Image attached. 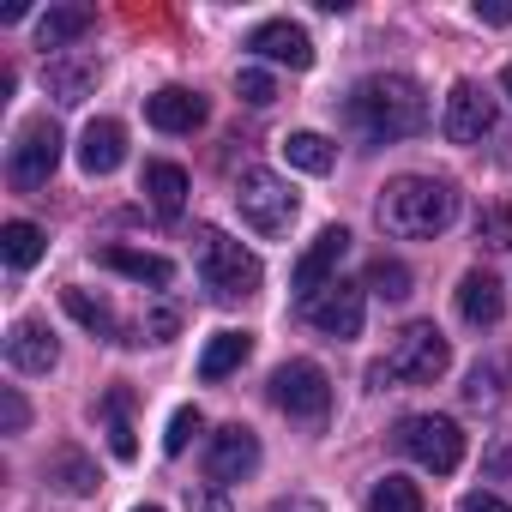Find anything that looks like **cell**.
<instances>
[{
  "label": "cell",
  "instance_id": "6da1fadb",
  "mask_svg": "<svg viewBox=\"0 0 512 512\" xmlns=\"http://www.w3.org/2000/svg\"><path fill=\"white\" fill-rule=\"evenodd\" d=\"M344 121L368 139V145H398V139H416L428 127V97L416 79L404 73H374L362 79L350 97H344Z\"/></svg>",
  "mask_w": 512,
  "mask_h": 512
},
{
  "label": "cell",
  "instance_id": "7a4b0ae2",
  "mask_svg": "<svg viewBox=\"0 0 512 512\" xmlns=\"http://www.w3.org/2000/svg\"><path fill=\"white\" fill-rule=\"evenodd\" d=\"M458 217V187L434 175H398L380 193V229L398 241H434Z\"/></svg>",
  "mask_w": 512,
  "mask_h": 512
},
{
  "label": "cell",
  "instance_id": "3957f363",
  "mask_svg": "<svg viewBox=\"0 0 512 512\" xmlns=\"http://www.w3.org/2000/svg\"><path fill=\"white\" fill-rule=\"evenodd\" d=\"M446 368H452V344H446V332H440L434 320H416V326H404V332L392 338L386 362H374L368 380H374V386H386V380H398V386H434Z\"/></svg>",
  "mask_w": 512,
  "mask_h": 512
},
{
  "label": "cell",
  "instance_id": "277c9868",
  "mask_svg": "<svg viewBox=\"0 0 512 512\" xmlns=\"http://www.w3.org/2000/svg\"><path fill=\"white\" fill-rule=\"evenodd\" d=\"M193 260H199V278L211 284V296L235 302V296H253L266 284V266H260V253H247L241 241H229L223 229H199L193 235Z\"/></svg>",
  "mask_w": 512,
  "mask_h": 512
},
{
  "label": "cell",
  "instance_id": "5b68a950",
  "mask_svg": "<svg viewBox=\"0 0 512 512\" xmlns=\"http://www.w3.org/2000/svg\"><path fill=\"white\" fill-rule=\"evenodd\" d=\"M235 211H241V223H247L253 235L272 241V235H290L302 199H296V187H290L278 169H241V181H235Z\"/></svg>",
  "mask_w": 512,
  "mask_h": 512
},
{
  "label": "cell",
  "instance_id": "8992f818",
  "mask_svg": "<svg viewBox=\"0 0 512 512\" xmlns=\"http://www.w3.org/2000/svg\"><path fill=\"white\" fill-rule=\"evenodd\" d=\"M392 440H398L404 458H416V464L434 470V476H452V470L464 464V428H458L452 416H404Z\"/></svg>",
  "mask_w": 512,
  "mask_h": 512
},
{
  "label": "cell",
  "instance_id": "52a82bcc",
  "mask_svg": "<svg viewBox=\"0 0 512 512\" xmlns=\"http://www.w3.org/2000/svg\"><path fill=\"white\" fill-rule=\"evenodd\" d=\"M272 404L290 416V422H326L332 410V380L320 362H284L272 374Z\"/></svg>",
  "mask_w": 512,
  "mask_h": 512
},
{
  "label": "cell",
  "instance_id": "ba28073f",
  "mask_svg": "<svg viewBox=\"0 0 512 512\" xmlns=\"http://www.w3.org/2000/svg\"><path fill=\"white\" fill-rule=\"evenodd\" d=\"M61 127L55 121H31L19 139H13V151H7V175H13V187H49V175H55V163H61Z\"/></svg>",
  "mask_w": 512,
  "mask_h": 512
},
{
  "label": "cell",
  "instance_id": "9c48e42d",
  "mask_svg": "<svg viewBox=\"0 0 512 512\" xmlns=\"http://www.w3.org/2000/svg\"><path fill=\"white\" fill-rule=\"evenodd\" d=\"M440 133H446L452 145H476V139H488V133H494V97H488L476 79H458V85L446 91Z\"/></svg>",
  "mask_w": 512,
  "mask_h": 512
},
{
  "label": "cell",
  "instance_id": "30bf717a",
  "mask_svg": "<svg viewBox=\"0 0 512 512\" xmlns=\"http://www.w3.org/2000/svg\"><path fill=\"white\" fill-rule=\"evenodd\" d=\"M362 314H368V290H362V284H326V290L308 302L314 332H326V338H338V344L362 338Z\"/></svg>",
  "mask_w": 512,
  "mask_h": 512
},
{
  "label": "cell",
  "instance_id": "8fae6325",
  "mask_svg": "<svg viewBox=\"0 0 512 512\" xmlns=\"http://www.w3.org/2000/svg\"><path fill=\"white\" fill-rule=\"evenodd\" d=\"M253 470H260V440H253V428H241V422L217 428L211 446H205V476H211L217 488H229V482H241V476H253Z\"/></svg>",
  "mask_w": 512,
  "mask_h": 512
},
{
  "label": "cell",
  "instance_id": "7c38bea8",
  "mask_svg": "<svg viewBox=\"0 0 512 512\" xmlns=\"http://www.w3.org/2000/svg\"><path fill=\"white\" fill-rule=\"evenodd\" d=\"M344 253H350V229H344V223H332V229H320V235H314V247L296 260V296H302V302H314L326 284H338L332 272H338Z\"/></svg>",
  "mask_w": 512,
  "mask_h": 512
},
{
  "label": "cell",
  "instance_id": "4fadbf2b",
  "mask_svg": "<svg viewBox=\"0 0 512 512\" xmlns=\"http://www.w3.org/2000/svg\"><path fill=\"white\" fill-rule=\"evenodd\" d=\"M247 49L260 55V61L290 67V73H308V67H314V37H308L302 25H290V19H266V25H253Z\"/></svg>",
  "mask_w": 512,
  "mask_h": 512
},
{
  "label": "cell",
  "instance_id": "5bb4252c",
  "mask_svg": "<svg viewBox=\"0 0 512 512\" xmlns=\"http://www.w3.org/2000/svg\"><path fill=\"white\" fill-rule=\"evenodd\" d=\"M205 115H211L205 97L187 91V85H163V91L145 97V121L163 127V133H193V127H205Z\"/></svg>",
  "mask_w": 512,
  "mask_h": 512
},
{
  "label": "cell",
  "instance_id": "9a60e30c",
  "mask_svg": "<svg viewBox=\"0 0 512 512\" xmlns=\"http://www.w3.org/2000/svg\"><path fill=\"white\" fill-rule=\"evenodd\" d=\"M127 163V127L121 121H91L85 133H79V169L85 175H115Z\"/></svg>",
  "mask_w": 512,
  "mask_h": 512
},
{
  "label": "cell",
  "instance_id": "2e32d148",
  "mask_svg": "<svg viewBox=\"0 0 512 512\" xmlns=\"http://www.w3.org/2000/svg\"><path fill=\"white\" fill-rule=\"evenodd\" d=\"M7 362H13L19 374H49V368L61 362V344H55V332H49L43 320H19V326L7 332Z\"/></svg>",
  "mask_w": 512,
  "mask_h": 512
},
{
  "label": "cell",
  "instance_id": "e0dca14e",
  "mask_svg": "<svg viewBox=\"0 0 512 512\" xmlns=\"http://www.w3.org/2000/svg\"><path fill=\"white\" fill-rule=\"evenodd\" d=\"M500 314H506L500 278H488V272H464V278H458V320L482 332V326H500Z\"/></svg>",
  "mask_w": 512,
  "mask_h": 512
},
{
  "label": "cell",
  "instance_id": "ac0fdd59",
  "mask_svg": "<svg viewBox=\"0 0 512 512\" xmlns=\"http://www.w3.org/2000/svg\"><path fill=\"white\" fill-rule=\"evenodd\" d=\"M91 25H97V13H91V7H49V13L37 19V49L55 61V55H61L67 43H79Z\"/></svg>",
  "mask_w": 512,
  "mask_h": 512
},
{
  "label": "cell",
  "instance_id": "d6986e66",
  "mask_svg": "<svg viewBox=\"0 0 512 512\" xmlns=\"http://www.w3.org/2000/svg\"><path fill=\"white\" fill-rule=\"evenodd\" d=\"M103 266L133 278V284H151V290H169V278H175V266L163 260V253H139V247H121V241L103 247Z\"/></svg>",
  "mask_w": 512,
  "mask_h": 512
},
{
  "label": "cell",
  "instance_id": "ffe728a7",
  "mask_svg": "<svg viewBox=\"0 0 512 512\" xmlns=\"http://www.w3.org/2000/svg\"><path fill=\"white\" fill-rule=\"evenodd\" d=\"M145 199L157 217H181L187 211V169L181 163H145Z\"/></svg>",
  "mask_w": 512,
  "mask_h": 512
},
{
  "label": "cell",
  "instance_id": "44dd1931",
  "mask_svg": "<svg viewBox=\"0 0 512 512\" xmlns=\"http://www.w3.org/2000/svg\"><path fill=\"white\" fill-rule=\"evenodd\" d=\"M43 79H49V97L55 103H85L91 97V85H97V61H67V55H55L49 67H43Z\"/></svg>",
  "mask_w": 512,
  "mask_h": 512
},
{
  "label": "cell",
  "instance_id": "7402d4cb",
  "mask_svg": "<svg viewBox=\"0 0 512 512\" xmlns=\"http://www.w3.org/2000/svg\"><path fill=\"white\" fill-rule=\"evenodd\" d=\"M247 356H253V338L247 332H217L205 344V356H199V380H229Z\"/></svg>",
  "mask_w": 512,
  "mask_h": 512
},
{
  "label": "cell",
  "instance_id": "603a6c76",
  "mask_svg": "<svg viewBox=\"0 0 512 512\" xmlns=\"http://www.w3.org/2000/svg\"><path fill=\"white\" fill-rule=\"evenodd\" d=\"M284 157H290V169H302V175H332V169H338V145H332L326 133H290V139H284Z\"/></svg>",
  "mask_w": 512,
  "mask_h": 512
},
{
  "label": "cell",
  "instance_id": "cb8c5ba5",
  "mask_svg": "<svg viewBox=\"0 0 512 512\" xmlns=\"http://www.w3.org/2000/svg\"><path fill=\"white\" fill-rule=\"evenodd\" d=\"M43 247H49V241H43V229H37V223H25V217H13L7 229H0V253H7V266H13V272H31V266L43 260Z\"/></svg>",
  "mask_w": 512,
  "mask_h": 512
},
{
  "label": "cell",
  "instance_id": "d4e9b609",
  "mask_svg": "<svg viewBox=\"0 0 512 512\" xmlns=\"http://www.w3.org/2000/svg\"><path fill=\"white\" fill-rule=\"evenodd\" d=\"M61 308H67L85 332H97V338H121V326H115L109 302H97V296H91V290H79V284H67V290H61Z\"/></svg>",
  "mask_w": 512,
  "mask_h": 512
},
{
  "label": "cell",
  "instance_id": "484cf974",
  "mask_svg": "<svg viewBox=\"0 0 512 512\" xmlns=\"http://www.w3.org/2000/svg\"><path fill=\"white\" fill-rule=\"evenodd\" d=\"M49 482H55L61 494H97V464H91L85 452H73V446H67V452H55V458H49Z\"/></svg>",
  "mask_w": 512,
  "mask_h": 512
},
{
  "label": "cell",
  "instance_id": "4316f807",
  "mask_svg": "<svg viewBox=\"0 0 512 512\" xmlns=\"http://www.w3.org/2000/svg\"><path fill=\"white\" fill-rule=\"evenodd\" d=\"M500 386H506V368H500V362H476V368L464 374V404H470V410H494V404L506 398Z\"/></svg>",
  "mask_w": 512,
  "mask_h": 512
},
{
  "label": "cell",
  "instance_id": "83f0119b",
  "mask_svg": "<svg viewBox=\"0 0 512 512\" xmlns=\"http://www.w3.org/2000/svg\"><path fill=\"white\" fill-rule=\"evenodd\" d=\"M368 512H422V488L410 476H380L368 494Z\"/></svg>",
  "mask_w": 512,
  "mask_h": 512
},
{
  "label": "cell",
  "instance_id": "f1b7e54d",
  "mask_svg": "<svg viewBox=\"0 0 512 512\" xmlns=\"http://www.w3.org/2000/svg\"><path fill=\"white\" fill-rule=\"evenodd\" d=\"M476 241H482L488 253H506V247H512V205H506V199H494V205L476 211Z\"/></svg>",
  "mask_w": 512,
  "mask_h": 512
},
{
  "label": "cell",
  "instance_id": "f546056e",
  "mask_svg": "<svg viewBox=\"0 0 512 512\" xmlns=\"http://www.w3.org/2000/svg\"><path fill=\"white\" fill-rule=\"evenodd\" d=\"M103 410H109V452H115L121 464H133V458H139V440H133V422L121 416V410H127V398L115 392V398H109Z\"/></svg>",
  "mask_w": 512,
  "mask_h": 512
},
{
  "label": "cell",
  "instance_id": "4dcf8cb0",
  "mask_svg": "<svg viewBox=\"0 0 512 512\" xmlns=\"http://www.w3.org/2000/svg\"><path fill=\"white\" fill-rule=\"evenodd\" d=\"M368 290L386 296V302H404V296H410V272H404L398 260H374V266H368Z\"/></svg>",
  "mask_w": 512,
  "mask_h": 512
},
{
  "label": "cell",
  "instance_id": "1f68e13d",
  "mask_svg": "<svg viewBox=\"0 0 512 512\" xmlns=\"http://www.w3.org/2000/svg\"><path fill=\"white\" fill-rule=\"evenodd\" d=\"M235 91H241V103H253V109H272V103H278V85H272V73H260V67H241V73H235Z\"/></svg>",
  "mask_w": 512,
  "mask_h": 512
},
{
  "label": "cell",
  "instance_id": "d6a6232c",
  "mask_svg": "<svg viewBox=\"0 0 512 512\" xmlns=\"http://www.w3.org/2000/svg\"><path fill=\"white\" fill-rule=\"evenodd\" d=\"M199 428H205V416H199L193 404H181V410L169 416V434H163V452H169V458H181V452H187V440H193Z\"/></svg>",
  "mask_w": 512,
  "mask_h": 512
},
{
  "label": "cell",
  "instance_id": "836d02e7",
  "mask_svg": "<svg viewBox=\"0 0 512 512\" xmlns=\"http://www.w3.org/2000/svg\"><path fill=\"white\" fill-rule=\"evenodd\" d=\"M187 512H235V506L217 482H205V488H187Z\"/></svg>",
  "mask_w": 512,
  "mask_h": 512
},
{
  "label": "cell",
  "instance_id": "e575fe53",
  "mask_svg": "<svg viewBox=\"0 0 512 512\" xmlns=\"http://www.w3.org/2000/svg\"><path fill=\"white\" fill-rule=\"evenodd\" d=\"M0 422H7V434H25V422H31V404L7 386V398H0Z\"/></svg>",
  "mask_w": 512,
  "mask_h": 512
},
{
  "label": "cell",
  "instance_id": "d590c367",
  "mask_svg": "<svg viewBox=\"0 0 512 512\" xmlns=\"http://www.w3.org/2000/svg\"><path fill=\"white\" fill-rule=\"evenodd\" d=\"M175 326H181V314H175V308H157V314L145 320V332H151V344H169V338H175Z\"/></svg>",
  "mask_w": 512,
  "mask_h": 512
},
{
  "label": "cell",
  "instance_id": "8d00e7d4",
  "mask_svg": "<svg viewBox=\"0 0 512 512\" xmlns=\"http://www.w3.org/2000/svg\"><path fill=\"white\" fill-rule=\"evenodd\" d=\"M458 512H512V506H506L500 494H488V488H476V494H464V500H458Z\"/></svg>",
  "mask_w": 512,
  "mask_h": 512
},
{
  "label": "cell",
  "instance_id": "74e56055",
  "mask_svg": "<svg viewBox=\"0 0 512 512\" xmlns=\"http://www.w3.org/2000/svg\"><path fill=\"white\" fill-rule=\"evenodd\" d=\"M476 19L482 25H512V0H476Z\"/></svg>",
  "mask_w": 512,
  "mask_h": 512
},
{
  "label": "cell",
  "instance_id": "f35d334b",
  "mask_svg": "<svg viewBox=\"0 0 512 512\" xmlns=\"http://www.w3.org/2000/svg\"><path fill=\"white\" fill-rule=\"evenodd\" d=\"M266 512H326L320 500H308V494H290V500H272Z\"/></svg>",
  "mask_w": 512,
  "mask_h": 512
},
{
  "label": "cell",
  "instance_id": "ab89813d",
  "mask_svg": "<svg viewBox=\"0 0 512 512\" xmlns=\"http://www.w3.org/2000/svg\"><path fill=\"white\" fill-rule=\"evenodd\" d=\"M482 464H488V470H512V440H494Z\"/></svg>",
  "mask_w": 512,
  "mask_h": 512
},
{
  "label": "cell",
  "instance_id": "60d3db41",
  "mask_svg": "<svg viewBox=\"0 0 512 512\" xmlns=\"http://www.w3.org/2000/svg\"><path fill=\"white\" fill-rule=\"evenodd\" d=\"M500 91H506V97H512V61H506V73H500Z\"/></svg>",
  "mask_w": 512,
  "mask_h": 512
},
{
  "label": "cell",
  "instance_id": "b9f144b4",
  "mask_svg": "<svg viewBox=\"0 0 512 512\" xmlns=\"http://www.w3.org/2000/svg\"><path fill=\"white\" fill-rule=\"evenodd\" d=\"M133 512H163V506H133Z\"/></svg>",
  "mask_w": 512,
  "mask_h": 512
}]
</instances>
